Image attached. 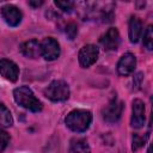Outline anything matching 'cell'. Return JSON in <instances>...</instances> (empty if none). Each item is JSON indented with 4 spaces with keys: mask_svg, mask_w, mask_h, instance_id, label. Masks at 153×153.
Listing matches in <instances>:
<instances>
[{
    "mask_svg": "<svg viewBox=\"0 0 153 153\" xmlns=\"http://www.w3.org/2000/svg\"><path fill=\"white\" fill-rule=\"evenodd\" d=\"M92 122V112L85 109H75L72 110L65 118L66 126L75 133L86 131Z\"/></svg>",
    "mask_w": 153,
    "mask_h": 153,
    "instance_id": "obj_1",
    "label": "cell"
},
{
    "mask_svg": "<svg viewBox=\"0 0 153 153\" xmlns=\"http://www.w3.org/2000/svg\"><path fill=\"white\" fill-rule=\"evenodd\" d=\"M13 98L18 105H20L24 109L30 110L32 112H38L43 108L41 100L36 98L35 93L32 92V90L29 86H19V87L14 88Z\"/></svg>",
    "mask_w": 153,
    "mask_h": 153,
    "instance_id": "obj_2",
    "label": "cell"
},
{
    "mask_svg": "<svg viewBox=\"0 0 153 153\" xmlns=\"http://www.w3.org/2000/svg\"><path fill=\"white\" fill-rule=\"evenodd\" d=\"M69 86L63 80H54L44 90V96L51 102H65L69 98Z\"/></svg>",
    "mask_w": 153,
    "mask_h": 153,
    "instance_id": "obj_3",
    "label": "cell"
},
{
    "mask_svg": "<svg viewBox=\"0 0 153 153\" xmlns=\"http://www.w3.org/2000/svg\"><path fill=\"white\" fill-rule=\"evenodd\" d=\"M41 47V56H43L47 61H54L60 56V44L53 37H45L42 42H39Z\"/></svg>",
    "mask_w": 153,
    "mask_h": 153,
    "instance_id": "obj_4",
    "label": "cell"
},
{
    "mask_svg": "<svg viewBox=\"0 0 153 153\" xmlns=\"http://www.w3.org/2000/svg\"><path fill=\"white\" fill-rule=\"evenodd\" d=\"M98 55H99V50L96 45H93V44L84 45L78 54V60H79L80 66L84 68L91 67L93 63H96Z\"/></svg>",
    "mask_w": 153,
    "mask_h": 153,
    "instance_id": "obj_5",
    "label": "cell"
},
{
    "mask_svg": "<svg viewBox=\"0 0 153 153\" xmlns=\"http://www.w3.org/2000/svg\"><path fill=\"white\" fill-rule=\"evenodd\" d=\"M123 111V103L117 98H114L104 109H103V118L108 123H115L120 120Z\"/></svg>",
    "mask_w": 153,
    "mask_h": 153,
    "instance_id": "obj_6",
    "label": "cell"
},
{
    "mask_svg": "<svg viewBox=\"0 0 153 153\" xmlns=\"http://www.w3.org/2000/svg\"><path fill=\"white\" fill-rule=\"evenodd\" d=\"M145 104L141 99H134L131 106V118L130 124L134 129H140L145 124Z\"/></svg>",
    "mask_w": 153,
    "mask_h": 153,
    "instance_id": "obj_7",
    "label": "cell"
},
{
    "mask_svg": "<svg viewBox=\"0 0 153 153\" xmlns=\"http://www.w3.org/2000/svg\"><path fill=\"white\" fill-rule=\"evenodd\" d=\"M1 16L10 26H18L23 18V14L19 11V8L10 4L4 5L1 7Z\"/></svg>",
    "mask_w": 153,
    "mask_h": 153,
    "instance_id": "obj_8",
    "label": "cell"
},
{
    "mask_svg": "<svg viewBox=\"0 0 153 153\" xmlns=\"http://www.w3.org/2000/svg\"><path fill=\"white\" fill-rule=\"evenodd\" d=\"M136 67V57L131 53H126L122 55L117 63V73L122 76H127L134 72Z\"/></svg>",
    "mask_w": 153,
    "mask_h": 153,
    "instance_id": "obj_9",
    "label": "cell"
},
{
    "mask_svg": "<svg viewBox=\"0 0 153 153\" xmlns=\"http://www.w3.org/2000/svg\"><path fill=\"white\" fill-rule=\"evenodd\" d=\"M0 75L8 81H17L19 76V67L11 60H0Z\"/></svg>",
    "mask_w": 153,
    "mask_h": 153,
    "instance_id": "obj_10",
    "label": "cell"
},
{
    "mask_svg": "<svg viewBox=\"0 0 153 153\" xmlns=\"http://www.w3.org/2000/svg\"><path fill=\"white\" fill-rule=\"evenodd\" d=\"M105 50H116L120 44V33L116 27H110L99 39Z\"/></svg>",
    "mask_w": 153,
    "mask_h": 153,
    "instance_id": "obj_11",
    "label": "cell"
},
{
    "mask_svg": "<svg viewBox=\"0 0 153 153\" xmlns=\"http://www.w3.org/2000/svg\"><path fill=\"white\" fill-rule=\"evenodd\" d=\"M20 51L24 56L30 57V59H37L38 56H41V47H39V42L37 39H30L24 42L20 45Z\"/></svg>",
    "mask_w": 153,
    "mask_h": 153,
    "instance_id": "obj_12",
    "label": "cell"
},
{
    "mask_svg": "<svg viewBox=\"0 0 153 153\" xmlns=\"http://www.w3.org/2000/svg\"><path fill=\"white\" fill-rule=\"evenodd\" d=\"M142 32V23L136 16H131L129 19V29H128V35H129V41L131 43H137L140 39Z\"/></svg>",
    "mask_w": 153,
    "mask_h": 153,
    "instance_id": "obj_13",
    "label": "cell"
},
{
    "mask_svg": "<svg viewBox=\"0 0 153 153\" xmlns=\"http://www.w3.org/2000/svg\"><path fill=\"white\" fill-rule=\"evenodd\" d=\"M13 124V117L11 115V111L8 110V108L0 102V127H11Z\"/></svg>",
    "mask_w": 153,
    "mask_h": 153,
    "instance_id": "obj_14",
    "label": "cell"
},
{
    "mask_svg": "<svg viewBox=\"0 0 153 153\" xmlns=\"http://www.w3.org/2000/svg\"><path fill=\"white\" fill-rule=\"evenodd\" d=\"M69 153H91V148L86 140L79 139V140H74L71 143Z\"/></svg>",
    "mask_w": 153,
    "mask_h": 153,
    "instance_id": "obj_15",
    "label": "cell"
},
{
    "mask_svg": "<svg viewBox=\"0 0 153 153\" xmlns=\"http://www.w3.org/2000/svg\"><path fill=\"white\" fill-rule=\"evenodd\" d=\"M143 45L147 50L153 49V26L148 25L143 33Z\"/></svg>",
    "mask_w": 153,
    "mask_h": 153,
    "instance_id": "obj_16",
    "label": "cell"
},
{
    "mask_svg": "<svg viewBox=\"0 0 153 153\" xmlns=\"http://www.w3.org/2000/svg\"><path fill=\"white\" fill-rule=\"evenodd\" d=\"M145 141H146V137L139 135V134H134L133 135V143H131V149L135 152L137 151L139 148H141L143 145H145Z\"/></svg>",
    "mask_w": 153,
    "mask_h": 153,
    "instance_id": "obj_17",
    "label": "cell"
},
{
    "mask_svg": "<svg viewBox=\"0 0 153 153\" xmlns=\"http://www.w3.org/2000/svg\"><path fill=\"white\" fill-rule=\"evenodd\" d=\"M54 4H55V6H57L60 10H62L65 12H69L74 7V2L71 1V0H67V1H57L56 0Z\"/></svg>",
    "mask_w": 153,
    "mask_h": 153,
    "instance_id": "obj_18",
    "label": "cell"
},
{
    "mask_svg": "<svg viewBox=\"0 0 153 153\" xmlns=\"http://www.w3.org/2000/svg\"><path fill=\"white\" fill-rule=\"evenodd\" d=\"M8 142H10V135L7 134V131L0 129V153L5 151Z\"/></svg>",
    "mask_w": 153,
    "mask_h": 153,
    "instance_id": "obj_19",
    "label": "cell"
},
{
    "mask_svg": "<svg viewBox=\"0 0 153 153\" xmlns=\"http://www.w3.org/2000/svg\"><path fill=\"white\" fill-rule=\"evenodd\" d=\"M78 33V27L74 23H69L67 26H66V35L69 39H74V37L76 36Z\"/></svg>",
    "mask_w": 153,
    "mask_h": 153,
    "instance_id": "obj_20",
    "label": "cell"
},
{
    "mask_svg": "<svg viewBox=\"0 0 153 153\" xmlns=\"http://www.w3.org/2000/svg\"><path fill=\"white\" fill-rule=\"evenodd\" d=\"M141 80H142V73H137L135 76H134V81H133V84H134V88L135 90H137L139 87H140V85H141Z\"/></svg>",
    "mask_w": 153,
    "mask_h": 153,
    "instance_id": "obj_21",
    "label": "cell"
},
{
    "mask_svg": "<svg viewBox=\"0 0 153 153\" xmlns=\"http://www.w3.org/2000/svg\"><path fill=\"white\" fill-rule=\"evenodd\" d=\"M29 5L30 6H32V7H38V6H41V5H43V1H29Z\"/></svg>",
    "mask_w": 153,
    "mask_h": 153,
    "instance_id": "obj_22",
    "label": "cell"
}]
</instances>
